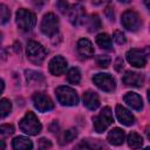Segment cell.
<instances>
[{
	"mask_svg": "<svg viewBox=\"0 0 150 150\" xmlns=\"http://www.w3.org/2000/svg\"><path fill=\"white\" fill-rule=\"evenodd\" d=\"M19 128L21 129V131H23L27 135L30 136H35L38 134H40L42 125L39 121V118L35 116L34 112L28 111L26 112V115L20 120L19 122Z\"/></svg>",
	"mask_w": 150,
	"mask_h": 150,
	"instance_id": "1",
	"label": "cell"
},
{
	"mask_svg": "<svg viewBox=\"0 0 150 150\" xmlns=\"http://www.w3.org/2000/svg\"><path fill=\"white\" fill-rule=\"evenodd\" d=\"M55 94H56V98H57L59 103H61L62 105L73 107V105H76L79 103L77 93L68 86L57 87L55 90Z\"/></svg>",
	"mask_w": 150,
	"mask_h": 150,
	"instance_id": "2",
	"label": "cell"
},
{
	"mask_svg": "<svg viewBox=\"0 0 150 150\" xmlns=\"http://www.w3.org/2000/svg\"><path fill=\"white\" fill-rule=\"evenodd\" d=\"M114 122V116L112 111L109 107H104L100 114L95 117H93V123H94V129L96 132H103L108 129V127Z\"/></svg>",
	"mask_w": 150,
	"mask_h": 150,
	"instance_id": "3",
	"label": "cell"
},
{
	"mask_svg": "<svg viewBox=\"0 0 150 150\" xmlns=\"http://www.w3.org/2000/svg\"><path fill=\"white\" fill-rule=\"evenodd\" d=\"M36 23V15L26 8H20L16 12V25L18 27L23 30L28 32L30 30Z\"/></svg>",
	"mask_w": 150,
	"mask_h": 150,
	"instance_id": "4",
	"label": "cell"
},
{
	"mask_svg": "<svg viewBox=\"0 0 150 150\" xmlns=\"http://www.w3.org/2000/svg\"><path fill=\"white\" fill-rule=\"evenodd\" d=\"M26 52H27V57L34 64H41L47 56V50L45 49V47L41 43L33 40L27 43Z\"/></svg>",
	"mask_w": 150,
	"mask_h": 150,
	"instance_id": "5",
	"label": "cell"
},
{
	"mask_svg": "<svg viewBox=\"0 0 150 150\" xmlns=\"http://www.w3.org/2000/svg\"><path fill=\"white\" fill-rule=\"evenodd\" d=\"M41 32L46 35V36H54L56 35L57 30H59V19L54 13H47L43 15L42 20H41V25H40Z\"/></svg>",
	"mask_w": 150,
	"mask_h": 150,
	"instance_id": "6",
	"label": "cell"
},
{
	"mask_svg": "<svg viewBox=\"0 0 150 150\" xmlns=\"http://www.w3.org/2000/svg\"><path fill=\"white\" fill-rule=\"evenodd\" d=\"M121 23L125 29H128L130 32H136L139 29V27L142 25V20L137 12H135L134 9H127L122 14Z\"/></svg>",
	"mask_w": 150,
	"mask_h": 150,
	"instance_id": "7",
	"label": "cell"
},
{
	"mask_svg": "<svg viewBox=\"0 0 150 150\" xmlns=\"http://www.w3.org/2000/svg\"><path fill=\"white\" fill-rule=\"evenodd\" d=\"M93 82L103 91L110 93L116 88V83L114 77L107 73H98L93 76Z\"/></svg>",
	"mask_w": 150,
	"mask_h": 150,
	"instance_id": "8",
	"label": "cell"
},
{
	"mask_svg": "<svg viewBox=\"0 0 150 150\" xmlns=\"http://www.w3.org/2000/svg\"><path fill=\"white\" fill-rule=\"evenodd\" d=\"M125 57H127V61L136 68H143L146 64V55L144 54V50H141L137 48L129 49L125 54Z\"/></svg>",
	"mask_w": 150,
	"mask_h": 150,
	"instance_id": "9",
	"label": "cell"
},
{
	"mask_svg": "<svg viewBox=\"0 0 150 150\" xmlns=\"http://www.w3.org/2000/svg\"><path fill=\"white\" fill-rule=\"evenodd\" d=\"M33 103H34V107L41 112L49 111L54 108V103L52 98L45 93H35L33 95Z\"/></svg>",
	"mask_w": 150,
	"mask_h": 150,
	"instance_id": "10",
	"label": "cell"
},
{
	"mask_svg": "<svg viewBox=\"0 0 150 150\" xmlns=\"http://www.w3.org/2000/svg\"><path fill=\"white\" fill-rule=\"evenodd\" d=\"M68 18H69V21L74 26H80V25L86 22L84 7L81 4H75V5L70 6V8L68 11Z\"/></svg>",
	"mask_w": 150,
	"mask_h": 150,
	"instance_id": "11",
	"label": "cell"
},
{
	"mask_svg": "<svg viewBox=\"0 0 150 150\" xmlns=\"http://www.w3.org/2000/svg\"><path fill=\"white\" fill-rule=\"evenodd\" d=\"M122 81L125 86L129 87H135V88H139L143 86L144 83V76L141 73H136V71H131L128 70L125 71V74L122 77Z\"/></svg>",
	"mask_w": 150,
	"mask_h": 150,
	"instance_id": "12",
	"label": "cell"
},
{
	"mask_svg": "<svg viewBox=\"0 0 150 150\" xmlns=\"http://www.w3.org/2000/svg\"><path fill=\"white\" fill-rule=\"evenodd\" d=\"M48 68H49V71H50L53 75H55V76L62 75V74L66 71V69H67V61H66V59H63L61 55L54 56V57L49 61Z\"/></svg>",
	"mask_w": 150,
	"mask_h": 150,
	"instance_id": "13",
	"label": "cell"
},
{
	"mask_svg": "<svg viewBox=\"0 0 150 150\" xmlns=\"http://www.w3.org/2000/svg\"><path fill=\"white\" fill-rule=\"evenodd\" d=\"M115 111H116V117L120 121V123H122L127 127H130L135 123V116L127 108H124L123 105L117 104Z\"/></svg>",
	"mask_w": 150,
	"mask_h": 150,
	"instance_id": "14",
	"label": "cell"
},
{
	"mask_svg": "<svg viewBox=\"0 0 150 150\" xmlns=\"http://www.w3.org/2000/svg\"><path fill=\"white\" fill-rule=\"evenodd\" d=\"M124 102L130 107L132 108L134 110H137V111H141L143 109V101H142V97L136 94V93H132V91H129L124 95L123 97Z\"/></svg>",
	"mask_w": 150,
	"mask_h": 150,
	"instance_id": "15",
	"label": "cell"
},
{
	"mask_svg": "<svg viewBox=\"0 0 150 150\" xmlns=\"http://www.w3.org/2000/svg\"><path fill=\"white\" fill-rule=\"evenodd\" d=\"M76 49H77V53L82 56V57H90L94 55V47H93V43L88 40V39H80L77 41V45H76Z\"/></svg>",
	"mask_w": 150,
	"mask_h": 150,
	"instance_id": "16",
	"label": "cell"
},
{
	"mask_svg": "<svg viewBox=\"0 0 150 150\" xmlns=\"http://www.w3.org/2000/svg\"><path fill=\"white\" fill-rule=\"evenodd\" d=\"M83 104L89 110H96L100 107V97L95 91L87 90L83 94Z\"/></svg>",
	"mask_w": 150,
	"mask_h": 150,
	"instance_id": "17",
	"label": "cell"
},
{
	"mask_svg": "<svg viewBox=\"0 0 150 150\" xmlns=\"http://www.w3.org/2000/svg\"><path fill=\"white\" fill-rule=\"evenodd\" d=\"M124 137H125L124 130H122L121 128H112L108 132V135H107L108 142L110 144H112V145H121V144H123Z\"/></svg>",
	"mask_w": 150,
	"mask_h": 150,
	"instance_id": "18",
	"label": "cell"
},
{
	"mask_svg": "<svg viewBox=\"0 0 150 150\" xmlns=\"http://www.w3.org/2000/svg\"><path fill=\"white\" fill-rule=\"evenodd\" d=\"M77 150H105V146L100 139H82L77 145Z\"/></svg>",
	"mask_w": 150,
	"mask_h": 150,
	"instance_id": "19",
	"label": "cell"
},
{
	"mask_svg": "<svg viewBox=\"0 0 150 150\" xmlns=\"http://www.w3.org/2000/svg\"><path fill=\"white\" fill-rule=\"evenodd\" d=\"M12 148L14 150H32L33 142L25 136H18L12 141Z\"/></svg>",
	"mask_w": 150,
	"mask_h": 150,
	"instance_id": "20",
	"label": "cell"
},
{
	"mask_svg": "<svg viewBox=\"0 0 150 150\" xmlns=\"http://www.w3.org/2000/svg\"><path fill=\"white\" fill-rule=\"evenodd\" d=\"M77 137V131L76 129L74 128H70L68 130H64L60 134L59 136V142L60 144H67V143H70L71 141H74L75 138Z\"/></svg>",
	"mask_w": 150,
	"mask_h": 150,
	"instance_id": "21",
	"label": "cell"
},
{
	"mask_svg": "<svg viewBox=\"0 0 150 150\" xmlns=\"http://www.w3.org/2000/svg\"><path fill=\"white\" fill-rule=\"evenodd\" d=\"M128 145L134 149V150H137L139 149L142 145H143V138L141 135H138L137 132L135 131H131L129 135H128Z\"/></svg>",
	"mask_w": 150,
	"mask_h": 150,
	"instance_id": "22",
	"label": "cell"
},
{
	"mask_svg": "<svg viewBox=\"0 0 150 150\" xmlns=\"http://www.w3.org/2000/svg\"><path fill=\"white\" fill-rule=\"evenodd\" d=\"M87 26H88V30L89 32H96L101 28L102 23H101V19L97 14H91L89 16V19L87 20Z\"/></svg>",
	"mask_w": 150,
	"mask_h": 150,
	"instance_id": "23",
	"label": "cell"
},
{
	"mask_svg": "<svg viewBox=\"0 0 150 150\" xmlns=\"http://www.w3.org/2000/svg\"><path fill=\"white\" fill-rule=\"evenodd\" d=\"M96 43L103 49H110L111 48V38L105 33H101L96 36Z\"/></svg>",
	"mask_w": 150,
	"mask_h": 150,
	"instance_id": "24",
	"label": "cell"
},
{
	"mask_svg": "<svg viewBox=\"0 0 150 150\" xmlns=\"http://www.w3.org/2000/svg\"><path fill=\"white\" fill-rule=\"evenodd\" d=\"M67 81L71 84H79L81 81V73L77 68L73 67L67 73Z\"/></svg>",
	"mask_w": 150,
	"mask_h": 150,
	"instance_id": "25",
	"label": "cell"
},
{
	"mask_svg": "<svg viewBox=\"0 0 150 150\" xmlns=\"http://www.w3.org/2000/svg\"><path fill=\"white\" fill-rule=\"evenodd\" d=\"M0 111H1V118H5L9 115L12 111V103L8 98H2L0 101Z\"/></svg>",
	"mask_w": 150,
	"mask_h": 150,
	"instance_id": "26",
	"label": "cell"
},
{
	"mask_svg": "<svg viewBox=\"0 0 150 150\" xmlns=\"http://www.w3.org/2000/svg\"><path fill=\"white\" fill-rule=\"evenodd\" d=\"M26 79L28 82H42L43 81V75L41 73H38L35 70H26Z\"/></svg>",
	"mask_w": 150,
	"mask_h": 150,
	"instance_id": "27",
	"label": "cell"
},
{
	"mask_svg": "<svg viewBox=\"0 0 150 150\" xmlns=\"http://www.w3.org/2000/svg\"><path fill=\"white\" fill-rule=\"evenodd\" d=\"M0 13H1V23H2V25L7 23V22L9 21L11 12H9V9L7 8L6 5H4V4L0 5Z\"/></svg>",
	"mask_w": 150,
	"mask_h": 150,
	"instance_id": "28",
	"label": "cell"
},
{
	"mask_svg": "<svg viewBox=\"0 0 150 150\" xmlns=\"http://www.w3.org/2000/svg\"><path fill=\"white\" fill-rule=\"evenodd\" d=\"M110 62H111V59L108 55H98L96 57V63L101 68H108L109 64H110Z\"/></svg>",
	"mask_w": 150,
	"mask_h": 150,
	"instance_id": "29",
	"label": "cell"
},
{
	"mask_svg": "<svg viewBox=\"0 0 150 150\" xmlns=\"http://www.w3.org/2000/svg\"><path fill=\"white\" fill-rule=\"evenodd\" d=\"M112 40L117 43V45H124L127 42V38L125 35L121 32V30H115L112 34Z\"/></svg>",
	"mask_w": 150,
	"mask_h": 150,
	"instance_id": "30",
	"label": "cell"
},
{
	"mask_svg": "<svg viewBox=\"0 0 150 150\" xmlns=\"http://www.w3.org/2000/svg\"><path fill=\"white\" fill-rule=\"evenodd\" d=\"M14 132V127L12 124H2L0 127V134L2 137H6V136H9Z\"/></svg>",
	"mask_w": 150,
	"mask_h": 150,
	"instance_id": "31",
	"label": "cell"
},
{
	"mask_svg": "<svg viewBox=\"0 0 150 150\" xmlns=\"http://www.w3.org/2000/svg\"><path fill=\"white\" fill-rule=\"evenodd\" d=\"M39 148L40 150H48L52 148V142L48 138H40L39 139Z\"/></svg>",
	"mask_w": 150,
	"mask_h": 150,
	"instance_id": "32",
	"label": "cell"
},
{
	"mask_svg": "<svg viewBox=\"0 0 150 150\" xmlns=\"http://www.w3.org/2000/svg\"><path fill=\"white\" fill-rule=\"evenodd\" d=\"M56 7H57L59 11H60L61 13H63V14L68 13V11H69V8H70L69 4L66 2V1H59V2L56 4Z\"/></svg>",
	"mask_w": 150,
	"mask_h": 150,
	"instance_id": "33",
	"label": "cell"
},
{
	"mask_svg": "<svg viewBox=\"0 0 150 150\" xmlns=\"http://www.w3.org/2000/svg\"><path fill=\"white\" fill-rule=\"evenodd\" d=\"M123 67H124V63H123L122 57H117L116 61H115V69H116L117 71H121V70L123 69Z\"/></svg>",
	"mask_w": 150,
	"mask_h": 150,
	"instance_id": "34",
	"label": "cell"
},
{
	"mask_svg": "<svg viewBox=\"0 0 150 150\" xmlns=\"http://www.w3.org/2000/svg\"><path fill=\"white\" fill-rule=\"evenodd\" d=\"M104 13H105V15H107V18L110 20V21H114V11H112V8L109 6V7H107L105 8V11H104Z\"/></svg>",
	"mask_w": 150,
	"mask_h": 150,
	"instance_id": "35",
	"label": "cell"
},
{
	"mask_svg": "<svg viewBox=\"0 0 150 150\" xmlns=\"http://www.w3.org/2000/svg\"><path fill=\"white\" fill-rule=\"evenodd\" d=\"M49 130H50L52 132H57V130H59V124H57L56 121H53V122H52V124L49 125Z\"/></svg>",
	"mask_w": 150,
	"mask_h": 150,
	"instance_id": "36",
	"label": "cell"
},
{
	"mask_svg": "<svg viewBox=\"0 0 150 150\" xmlns=\"http://www.w3.org/2000/svg\"><path fill=\"white\" fill-rule=\"evenodd\" d=\"M144 54H145L146 56H149V57H150V46H148V47L144 49Z\"/></svg>",
	"mask_w": 150,
	"mask_h": 150,
	"instance_id": "37",
	"label": "cell"
},
{
	"mask_svg": "<svg viewBox=\"0 0 150 150\" xmlns=\"http://www.w3.org/2000/svg\"><path fill=\"white\" fill-rule=\"evenodd\" d=\"M145 134H146V137L150 139V125H149V127L145 129Z\"/></svg>",
	"mask_w": 150,
	"mask_h": 150,
	"instance_id": "38",
	"label": "cell"
},
{
	"mask_svg": "<svg viewBox=\"0 0 150 150\" xmlns=\"http://www.w3.org/2000/svg\"><path fill=\"white\" fill-rule=\"evenodd\" d=\"M144 5H145V7L148 8V11L150 12V1H144Z\"/></svg>",
	"mask_w": 150,
	"mask_h": 150,
	"instance_id": "39",
	"label": "cell"
},
{
	"mask_svg": "<svg viewBox=\"0 0 150 150\" xmlns=\"http://www.w3.org/2000/svg\"><path fill=\"white\" fill-rule=\"evenodd\" d=\"M1 145H2V148H1V150H5V141H4V139L1 141Z\"/></svg>",
	"mask_w": 150,
	"mask_h": 150,
	"instance_id": "40",
	"label": "cell"
},
{
	"mask_svg": "<svg viewBox=\"0 0 150 150\" xmlns=\"http://www.w3.org/2000/svg\"><path fill=\"white\" fill-rule=\"evenodd\" d=\"M148 100H149V102H150V89L148 90Z\"/></svg>",
	"mask_w": 150,
	"mask_h": 150,
	"instance_id": "41",
	"label": "cell"
},
{
	"mask_svg": "<svg viewBox=\"0 0 150 150\" xmlns=\"http://www.w3.org/2000/svg\"><path fill=\"white\" fill-rule=\"evenodd\" d=\"M144 150H150V146H146V148H145Z\"/></svg>",
	"mask_w": 150,
	"mask_h": 150,
	"instance_id": "42",
	"label": "cell"
}]
</instances>
